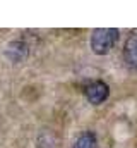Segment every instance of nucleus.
Segmentation results:
<instances>
[{"mask_svg": "<svg viewBox=\"0 0 137 148\" xmlns=\"http://www.w3.org/2000/svg\"><path fill=\"white\" fill-rule=\"evenodd\" d=\"M117 41H118V29L100 28V29H94L93 35H91V48H93L94 53L104 55L115 47Z\"/></svg>", "mask_w": 137, "mask_h": 148, "instance_id": "nucleus-1", "label": "nucleus"}, {"mask_svg": "<svg viewBox=\"0 0 137 148\" xmlns=\"http://www.w3.org/2000/svg\"><path fill=\"white\" fill-rule=\"evenodd\" d=\"M84 95H86V98H87L91 103L100 105V103H103V102L108 98L110 88H108V84L103 83V81H91L89 84H86Z\"/></svg>", "mask_w": 137, "mask_h": 148, "instance_id": "nucleus-2", "label": "nucleus"}, {"mask_svg": "<svg viewBox=\"0 0 137 148\" xmlns=\"http://www.w3.org/2000/svg\"><path fill=\"white\" fill-rule=\"evenodd\" d=\"M123 60L127 67L132 71H137V31H132L123 45Z\"/></svg>", "mask_w": 137, "mask_h": 148, "instance_id": "nucleus-3", "label": "nucleus"}, {"mask_svg": "<svg viewBox=\"0 0 137 148\" xmlns=\"http://www.w3.org/2000/svg\"><path fill=\"white\" fill-rule=\"evenodd\" d=\"M28 53H29L28 45H26L24 41H21V40L12 41V43H9V47H7V57H9L10 60H14V62L22 60Z\"/></svg>", "mask_w": 137, "mask_h": 148, "instance_id": "nucleus-4", "label": "nucleus"}, {"mask_svg": "<svg viewBox=\"0 0 137 148\" xmlns=\"http://www.w3.org/2000/svg\"><path fill=\"white\" fill-rule=\"evenodd\" d=\"M98 140L93 131H84L74 143V148H96Z\"/></svg>", "mask_w": 137, "mask_h": 148, "instance_id": "nucleus-5", "label": "nucleus"}]
</instances>
